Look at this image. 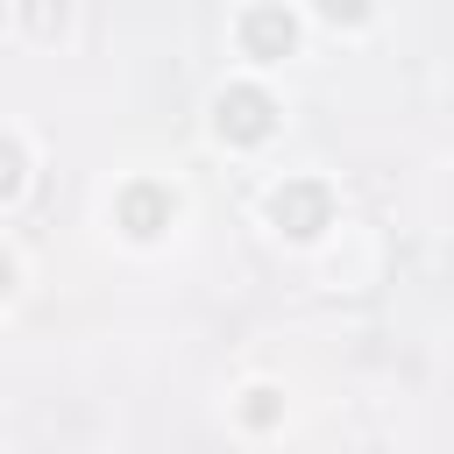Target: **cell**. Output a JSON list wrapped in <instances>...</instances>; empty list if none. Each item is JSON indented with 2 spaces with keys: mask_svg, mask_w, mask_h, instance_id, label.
<instances>
[{
  "mask_svg": "<svg viewBox=\"0 0 454 454\" xmlns=\"http://www.w3.org/2000/svg\"><path fill=\"white\" fill-rule=\"evenodd\" d=\"M14 184H21V149H14L7 135H0V199H7Z\"/></svg>",
  "mask_w": 454,
  "mask_h": 454,
  "instance_id": "277c9868",
  "label": "cell"
},
{
  "mask_svg": "<svg viewBox=\"0 0 454 454\" xmlns=\"http://www.w3.org/2000/svg\"><path fill=\"white\" fill-rule=\"evenodd\" d=\"M241 43H248V57H284V50H291V14L255 7V14L241 21Z\"/></svg>",
  "mask_w": 454,
  "mask_h": 454,
  "instance_id": "7a4b0ae2",
  "label": "cell"
},
{
  "mask_svg": "<svg viewBox=\"0 0 454 454\" xmlns=\"http://www.w3.org/2000/svg\"><path fill=\"white\" fill-rule=\"evenodd\" d=\"M0 291H7V262H0Z\"/></svg>",
  "mask_w": 454,
  "mask_h": 454,
  "instance_id": "52a82bcc",
  "label": "cell"
},
{
  "mask_svg": "<svg viewBox=\"0 0 454 454\" xmlns=\"http://www.w3.org/2000/svg\"><path fill=\"white\" fill-rule=\"evenodd\" d=\"M277 220H284L291 234H312V227L326 220V192H312V184H291V192H277Z\"/></svg>",
  "mask_w": 454,
  "mask_h": 454,
  "instance_id": "3957f363",
  "label": "cell"
},
{
  "mask_svg": "<svg viewBox=\"0 0 454 454\" xmlns=\"http://www.w3.org/2000/svg\"><path fill=\"white\" fill-rule=\"evenodd\" d=\"M220 135H234V142H255V135H270V99H262L255 85H234V92H220Z\"/></svg>",
  "mask_w": 454,
  "mask_h": 454,
  "instance_id": "6da1fadb",
  "label": "cell"
},
{
  "mask_svg": "<svg viewBox=\"0 0 454 454\" xmlns=\"http://www.w3.org/2000/svg\"><path fill=\"white\" fill-rule=\"evenodd\" d=\"M319 14H326V21H362L369 0H319Z\"/></svg>",
  "mask_w": 454,
  "mask_h": 454,
  "instance_id": "8992f818",
  "label": "cell"
},
{
  "mask_svg": "<svg viewBox=\"0 0 454 454\" xmlns=\"http://www.w3.org/2000/svg\"><path fill=\"white\" fill-rule=\"evenodd\" d=\"M128 220H135V234H156V227H149V220H156V199L135 192V199H128Z\"/></svg>",
  "mask_w": 454,
  "mask_h": 454,
  "instance_id": "5b68a950",
  "label": "cell"
}]
</instances>
